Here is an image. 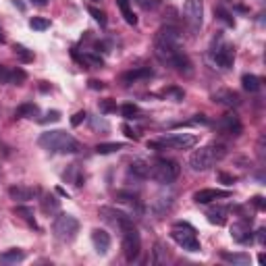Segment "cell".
Wrapping results in <instances>:
<instances>
[{
	"label": "cell",
	"mask_w": 266,
	"mask_h": 266,
	"mask_svg": "<svg viewBox=\"0 0 266 266\" xmlns=\"http://www.w3.org/2000/svg\"><path fill=\"white\" fill-rule=\"evenodd\" d=\"M154 54L162 64L173 66L175 71L183 75H189L193 71L191 60L183 52V36L173 25H164L158 29L156 38H154Z\"/></svg>",
	"instance_id": "cell-1"
},
{
	"label": "cell",
	"mask_w": 266,
	"mask_h": 266,
	"mask_svg": "<svg viewBox=\"0 0 266 266\" xmlns=\"http://www.w3.org/2000/svg\"><path fill=\"white\" fill-rule=\"evenodd\" d=\"M38 144L48 150L52 154H75L81 150V144L71 136V133H66L62 129H54V131H46L42 133Z\"/></svg>",
	"instance_id": "cell-2"
},
{
	"label": "cell",
	"mask_w": 266,
	"mask_h": 266,
	"mask_svg": "<svg viewBox=\"0 0 266 266\" xmlns=\"http://www.w3.org/2000/svg\"><path fill=\"white\" fill-rule=\"evenodd\" d=\"M225 156H227V148L223 144L214 142V144H208V146H202L200 150H195L189 156V167L195 173H202V171L212 169L218 160H223Z\"/></svg>",
	"instance_id": "cell-3"
},
{
	"label": "cell",
	"mask_w": 266,
	"mask_h": 266,
	"mask_svg": "<svg viewBox=\"0 0 266 266\" xmlns=\"http://www.w3.org/2000/svg\"><path fill=\"white\" fill-rule=\"evenodd\" d=\"M179 173H181V167L175 160L160 158V156L148 160V179L156 181L160 185H171L179 177Z\"/></svg>",
	"instance_id": "cell-4"
},
{
	"label": "cell",
	"mask_w": 266,
	"mask_h": 266,
	"mask_svg": "<svg viewBox=\"0 0 266 266\" xmlns=\"http://www.w3.org/2000/svg\"><path fill=\"white\" fill-rule=\"evenodd\" d=\"M197 144V136L193 133H171L160 140L148 142V148L152 150H189Z\"/></svg>",
	"instance_id": "cell-5"
},
{
	"label": "cell",
	"mask_w": 266,
	"mask_h": 266,
	"mask_svg": "<svg viewBox=\"0 0 266 266\" xmlns=\"http://www.w3.org/2000/svg\"><path fill=\"white\" fill-rule=\"evenodd\" d=\"M171 237L179 248L187 250V252H200L202 246H200V239L195 229L189 223H175L171 227Z\"/></svg>",
	"instance_id": "cell-6"
},
{
	"label": "cell",
	"mask_w": 266,
	"mask_h": 266,
	"mask_svg": "<svg viewBox=\"0 0 266 266\" xmlns=\"http://www.w3.org/2000/svg\"><path fill=\"white\" fill-rule=\"evenodd\" d=\"M210 60L218 66V69H231L233 60H235V48L233 44H229L223 38H216L210 46Z\"/></svg>",
	"instance_id": "cell-7"
},
{
	"label": "cell",
	"mask_w": 266,
	"mask_h": 266,
	"mask_svg": "<svg viewBox=\"0 0 266 266\" xmlns=\"http://www.w3.org/2000/svg\"><path fill=\"white\" fill-rule=\"evenodd\" d=\"M52 231H54L58 241L71 243L79 233V220L73 214H58L54 225H52Z\"/></svg>",
	"instance_id": "cell-8"
},
{
	"label": "cell",
	"mask_w": 266,
	"mask_h": 266,
	"mask_svg": "<svg viewBox=\"0 0 266 266\" xmlns=\"http://www.w3.org/2000/svg\"><path fill=\"white\" fill-rule=\"evenodd\" d=\"M121 233H123V254L129 262L138 260L140 256V250H142V239H140V233L133 225V220H129L127 225L121 227Z\"/></svg>",
	"instance_id": "cell-9"
},
{
	"label": "cell",
	"mask_w": 266,
	"mask_h": 266,
	"mask_svg": "<svg viewBox=\"0 0 266 266\" xmlns=\"http://www.w3.org/2000/svg\"><path fill=\"white\" fill-rule=\"evenodd\" d=\"M204 21V3L202 0H185V23L191 34H197L202 29Z\"/></svg>",
	"instance_id": "cell-10"
},
{
	"label": "cell",
	"mask_w": 266,
	"mask_h": 266,
	"mask_svg": "<svg viewBox=\"0 0 266 266\" xmlns=\"http://www.w3.org/2000/svg\"><path fill=\"white\" fill-rule=\"evenodd\" d=\"M216 129L220 133H227V136H239V133L243 131V125H241V121H239V117L235 113H227L216 123Z\"/></svg>",
	"instance_id": "cell-11"
},
{
	"label": "cell",
	"mask_w": 266,
	"mask_h": 266,
	"mask_svg": "<svg viewBox=\"0 0 266 266\" xmlns=\"http://www.w3.org/2000/svg\"><path fill=\"white\" fill-rule=\"evenodd\" d=\"M100 216L106 220V223H110L113 227H117V229H121L123 225H127L129 220H133L127 212H123V210H117V208H100Z\"/></svg>",
	"instance_id": "cell-12"
},
{
	"label": "cell",
	"mask_w": 266,
	"mask_h": 266,
	"mask_svg": "<svg viewBox=\"0 0 266 266\" xmlns=\"http://www.w3.org/2000/svg\"><path fill=\"white\" fill-rule=\"evenodd\" d=\"M231 197V191L227 189H200L193 193V202L195 204H210L214 200H225Z\"/></svg>",
	"instance_id": "cell-13"
},
{
	"label": "cell",
	"mask_w": 266,
	"mask_h": 266,
	"mask_svg": "<svg viewBox=\"0 0 266 266\" xmlns=\"http://www.w3.org/2000/svg\"><path fill=\"white\" fill-rule=\"evenodd\" d=\"M231 237L237 241V243H250L252 241V229H250V220L248 218H241L237 223H233L231 227Z\"/></svg>",
	"instance_id": "cell-14"
},
{
	"label": "cell",
	"mask_w": 266,
	"mask_h": 266,
	"mask_svg": "<svg viewBox=\"0 0 266 266\" xmlns=\"http://www.w3.org/2000/svg\"><path fill=\"white\" fill-rule=\"evenodd\" d=\"M9 195L15 202H29V200H36L40 195L38 187H29V185H13L9 189Z\"/></svg>",
	"instance_id": "cell-15"
},
{
	"label": "cell",
	"mask_w": 266,
	"mask_h": 266,
	"mask_svg": "<svg viewBox=\"0 0 266 266\" xmlns=\"http://www.w3.org/2000/svg\"><path fill=\"white\" fill-rule=\"evenodd\" d=\"M212 100H214L216 104H223V106H229V108L241 104V98H239L233 90H216V92L212 94Z\"/></svg>",
	"instance_id": "cell-16"
},
{
	"label": "cell",
	"mask_w": 266,
	"mask_h": 266,
	"mask_svg": "<svg viewBox=\"0 0 266 266\" xmlns=\"http://www.w3.org/2000/svg\"><path fill=\"white\" fill-rule=\"evenodd\" d=\"M154 75V71L150 69V66H140V69H133V71H127L123 73L121 81L125 85H131V83H136V81H142V79H150Z\"/></svg>",
	"instance_id": "cell-17"
},
{
	"label": "cell",
	"mask_w": 266,
	"mask_h": 266,
	"mask_svg": "<svg viewBox=\"0 0 266 266\" xmlns=\"http://www.w3.org/2000/svg\"><path fill=\"white\" fill-rule=\"evenodd\" d=\"M92 243H94V248L98 254H106L110 250V235L104 231V229H94L92 231Z\"/></svg>",
	"instance_id": "cell-18"
},
{
	"label": "cell",
	"mask_w": 266,
	"mask_h": 266,
	"mask_svg": "<svg viewBox=\"0 0 266 266\" xmlns=\"http://www.w3.org/2000/svg\"><path fill=\"white\" fill-rule=\"evenodd\" d=\"M73 56H75L77 62H81L85 66H92V69H102L104 66V60L94 52H77V50H73Z\"/></svg>",
	"instance_id": "cell-19"
},
{
	"label": "cell",
	"mask_w": 266,
	"mask_h": 266,
	"mask_svg": "<svg viewBox=\"0 0 266 266\" xmlns=\"http://www.w3.org/2000/svg\"><path fill=\"white\" fill-rule=\"evenodd\" d=\"M227 214H229V210L225 206H216L206 212V218H208V223H212L216 227H223L227 223Z\"/></svg>",
	"instance_id": "cell-20"
},
{
	"label": "cell",
	"mask_w": 266,
	"mask_h": 266,
	"mask_svg": "<svg viewBox=\"0 0 266 266\" xmlns=\"http://www.w3.org/2000/svg\"><path fill=\"white\" fill-rule=\"evenodd\" d=\"M220 258L229 264H237V266H248L252 262L250 254H243V252H220Z\"/></svg>",
	"instance_id": "cell-21"
},
{
	"label": "cell",
	"mask_w": 266,
	"mask_h": 266,
	"mask_svg": "<svg viewBox=\"0 0 266 266\" xmlns=\"http://www.w3.org/2000/svg\"><path fill=\"white\" fill-rule=\"evenodd\" d=\"M117 200H119V202L129 204L131 208H136L138 212H144V206H142V202H140V195H138V193H131V191H119V193H117Z\"/></svg>",
	"instance_id": "cell-22"
},
{
	"label": "cell",
	"mask_w": 266,
	"mask_h": 266,
	"mask_svg": "<svg viewBox=\"0 0 266 266\" xmlns=\"http://www.w3.org/2000/svg\"><path fill=\"white\" fill-rule=\"evenodd\" d=\"M241 85H243V90H246V92L256 94V92H260V87H262V79L252 75V73H246L241 77Z\"/></svg>",
	"instance_id": "cell-23"
},
{
	"label": "cell",
	"mask_w": 266,
	"mask_h": 266,
	"mask_svg": "<svg viewBox=\"0 0 266 266\" xmlns=\"http://www.w3.org/2000/svg\"><path fill=\"white\" fill-rule=\"evenodd\" d=\"M64 181L73 183L75 187H81V185H83L85 177H83V173L79 171V164H71V167H69V171L64 173Z\"/></svg>",
	"instance_id": "cell-24"
},
{
	"label": "cell",
	"mask_w": 266,
	"mask_h": 266,
	"mask_svg": "<svg viewBox=\"0 0 266 266\" xmlns=\"http://www.w3.org/2000/svg\"><path fill=\"white\" fill-rule=\"evenodd\" d=\"M25 258V252L23 250H19V248H13V250H7L0 254V262L3 264H17Z\"/></svg>",
	"instance_id": "cell-25"
},
{
	"label": "cell",
	"mask_w": 266,
	"mask_h": 266,
	"mask_svg": "<svg viewBox=\"0 0 266 266\" xmlns=\"http://www.w3.org/2000/svg\"><path fill=\"white\" fill-rule=\"evenodd\" d=\"M117 5H119L121 15H123V19L127 21V23L129 25H138V17L133 15V11H131V0H117Z\"/></svg>",
	"instance_id": "cell-26"
},
{
	"label": "cell",
	"mask_w": 266,
	"mask_h": 266,
	"mask_svg": "<svg viewBox=\"0 0 266 266\" xmlns=\"http://www.w3.org/2000/svg\"><path fill=\"white\" fill-rule=\"evenodd\" d=\"M58 208H60V202L54 197V195H42V210L46 212V214H54V212H58Z\"/></svg>",
	"instance_id": "cell-27"
},
{
	"label": "cell",
	"mask_w": 266,
	"mask_h": 266,
	"mask_svg": "<svg viewBox=\"0 0 266 266\" xmlns=\"http://www.w3.org/2000/svg\"><path fill=\"white\" fill-rule=\"evenodd\" d=\"M171 204H173V195H158L156 200H154L152 208H154L156 214H164V210H169Z\"/></svg>",
	"instance_id": "cell-28"
},
{
	"label": "cell",
	"mask_w": 266,
	"mask_h": 266,
	"mask_svg": "<svg viewBox=\"0 0 266 266\" xmlns=\"http://www.w3.org/2000/svg\"><path fill=\"white\" fill-rule=\"evenodd\" d=\"M40 115V108L36 106V104H23V106H19L17 108V113H15V117L17 119H21V117H29V119H34V117H38Z\"/></svg>",
	"instance_id": "cell-29"
},
{
	"label": "cell",
	"mask_w": 266,
	"mask_h": 266,
	"mask_svg": "<svg viewBox=\"0 0 266 266\" xmlns=\"http://www.w3.org/2000/svg\"><path fill=\"white\" fill-rule=\"evenodd\" d=\"M136 177H140V179H148V160H133L131 162V169H129Z\"/></svg>",
	"instance_id": "cell-30"
},
{
	"label": "cell",
	"mask_w": 266,
	"mask_h": 266,
	"mask_svg": "<svg viewBox=\"0 0 266 266\" xmlns=\"http://www.w3.org/2000/svg\"><path fill=\"white\" fill-rule=\"evenodd\" d=\"M119 150H125V144H121V142H110V144H98V146H96V152H98V154H113V152H119Z\"/></svg>",
	"instance_id": "cell-31"
},
{
	"label": "cell",
	"mask_w": 266,
	"mask_h": 266,
	"mask_svg": "<svg viewBox=\"0 0 266 266\" xmlns=\"http://www.w3.org/2000/svg\"><path fill=\"white\" fill-rule=\"evenodd\" d=\"M25 79H27V73H25L23 69H19V66L11 69V79H9L11 85H23Z\"/></svg>",
	"instance_id": "cell-32"
},
{
	"label": "cell",
	"mask_w": 266,
	"mask_h": 266,
	"mask_svg": "<svg viewBox=\"0 0 266 266\" xmlns=\"http://www.w3.org/2000/svg\"><path fill=\"white\" fill-rule=\"evenodd\" d=\"M29 27L36 31H46L50 27V21L44 17H34V19H29Z\"/></svg>",
	"instance_id": "cell-33"
},
{
	"label": "cell",
	"mask_w": 266,
	"mask_h": 266,
	"mask_svg": "<svg viewBox=\"0 0 266 266\" xmlns=\"http://www.w3.org/2000/svg\"><path fill=\"white\" fill-rule=\"evenodd\" d=\"M121 113H123V117L125 119H140V108L136 106V104H123L121 106Z\"/></svg>",
	"instance_id": "cell-34"
},
{
	"label": "cell",
	"mask_w": 266,
	"mask_h": 266,
	"mask_svg": "<svg viewBox=\"0 0 266 266\" xmlns=\"http://www.w3.org/2000/svg\"><path fill=\"white\" fill-rule=\"evenodd\" d=\"M15 214H17V216H21V218H25V220H27V223H29L31 227H36V229H38V225H36V218H34V212H31L29 208L17 206V208H15Z\"/></svg>",
	"instance_id": "cell-35"
},
{
	"label": "cell",
	"mask_w": 266,
	"mask_h": 266,
	"mask_svg": "<svg viewBox=\"0 0 266 266\" xmlns=\"http://www.w3.org/2000/svg\"><path fill=\"white\" fill-rule=\"evenodd\" d=\"M152 262L154 264H162V262H167V250H164V246L158 241L156 246H154V258H152Z\"/></svg>",
	"instance_id": "cell-36"
},
{
	"label": "cell",
	"mask_w": 266,
	"mask_h": 266,
	"mask_svg": "<svg viewBox=\"0 0 266 266\" xmlns=\"http://www.w3.org/2000/svg\"><path fill=\"white\" fill-rule=\"evenodd\" d=\"M15 54L19 56V60H23V62H31L34 60V52H29L25 46H21V44H15Z\"/></svg>",
	"instance_id": "cell-37"
},
{
	"label": "cell",
	"mask_w": 266,
	"mask_h": 266,
	"mask_svg": "<svg viewBox=\"0 0 266 266\" xmlns=\"http://www.w3.org/2000/svg\"><path fill=\"white\" fill-rule=\"evenodd\" d=\"M214 13H216V17H218L220 21H223L225 25H229V27H233V25H235V21H233L231 13H229V11H225L223 7H216V11H214Z\"/></svg>",
	"instance_id": "cell-38"
},
{
	"label": "cell",
	"mask_w": 266,
	"mask_h": 266,
	"mask_svg": "<svg viewBox=\"0 0 266 266\" xmlns=\"http://www.w3.org/2000/svg\"><path fill=\"white\" fill-rule=\"evenodd\" d=\"M87 13H90V15H92V17L98 21V23H100L102 27L106 25V15H104V11H98L96 7H87Z\"/></svg>",
	"instance_id": "cell-39"
},
{
	"label": "cell",
	"mask_w": 266,
	"mask_h": 266,
	"mask_svg": "<svg viewBox=\"0 0 266 266\" xmlns=\"http://www.w3.org/2000/svg\"><path fill=\"white\" fill-rule=\"evenodd\" d=\"M100 113H102V115L117 113V102H113V100H102V102H100Z\"/></svg>",
	"instance_id": "cell-40"
},
{
	"label": "cell",
	"mask_w": 266,
	"mask_h": 266,
	"mask_svg": "<svg viewBox=\"0 0 266 266\" xmlns=\"http://www.w3.org/2000/svg\"><path fill=\"white\" fill-rule=\"evenodd\" d=\"M38 121L40 123H56V121H60V113L58 110H50V113H46V117H42Z\"/></svg>",
	"instance_id": "cell-41"
},
{
	"label": "cell",
	"mask_w": 266,
	"mask_h": 266,
	"mask_svg": "<svg viewBox=\"0 0 266 266\" xmlns=\"http://www.w3.org/2000/svg\"><path fill=\"white\" fill-rule=\"evenodd\" d=\"M85 119H87V113H85V110H79V113H75V115H73V119H71V125H73V127H79V125H81Z\"/></svg>",
	"instance_id": "cell-42"
},
{
	"label": "cell",
	"mask_w": 266,
	"mask_h": 266,
	"mask_svg": "<svg viewBox=\"0 0 266 266\" xmlns=\"http://www.w3.org/2000/svg\"><path fill=\"white\" fill-rule=\"evenodd\" d=\"M11 79V69L7 64H0V83H9Z\"/></svg>",
	"instance_id": "cell-43"
},
{
	"label": "cell",
	"mask_w": 266,
	"mask_h": 266,
	"mask_svg": "<svg viewBox=\"0 0 266 266\" xmlns=\"http://www.w3.org/2000/svg\"><path fill=\"white\" fill-rule=\"evenodd\" d=\"M164 96L175 98V102H181V100H183V92H181V90H177V87H171V90H167Z\"/></svg>",
	"instance_id": "cell-44"
},
{
	"label": "cell",
	"mask_w": 266,
	"mask_h": 266,
	"mask_svg": "<svg viewBox=\"0 0 266 266\" xmlns=\"http://www.w3.org/2000/svg\"><path fill=\"white\" fill-rule=\"evenodd\" d=\"M123 131H125V136L129 138V140H138L140 136H138V131H133L129 125H123Z\"/></svg>",
	"instance_id": "cell-45"
},
{
	"label": "cell",
	"mask_w": 266,
	"mask_h": 266,
	"mask_svg": "<svg viewBox=\"0 0 266 266\" xmlns=\"http://www.w3.org/2000/svg\"><path fill=\"white\" fill-rule=\"evenodd\" d=\"M218 177H220V181H223L225 185H233V183H235V177H231V175H225V173H220Z\"/></svg>",
	"instance_id": "cell-46"
},
{
	"label": "cell",
	"mask_w": 266,
	"mask_h": 266,
	"mask_svg": "<svg viewBox=\"0 0 266 266\" xmlns=\"http://www.w3.org/2000/svg\"><path fill=\"white\" fill-rule=\"evenodd\" d=\"M90 87H92V90H104V83H102V81L92 79V81H90Z\"/></svg>",
	"instance_id": "cell-47"
},
{
	"label": "cell",
	"mask_w": 266,
	"mask_h": 266,
	"mask_svg": "<svg viewBox=\"0 0 266 266\" xmlns=\"http://www.w3.org/2000/svg\"><path fill=\"white\" fill-rule=\"evenodd\" d=\"M264 241H266V229H260L258 231V243H260V246H264Z\"/></svg>",
	"instance_id": "cell-48"
},
{
	"label": "cell",
	"mask_w": 266,
	"mask_h": 266,
	"mask_svg": "<svg viewBox=\"0 0 266 266\" xmlns=\"http://www.w3.org/2000/svg\"><path fill=\"white\" fill-rule=\"evenodd\" d=\"M254 204H256L258 208H264V197H262V195H256V197H254Z\"/></svg>",
	"instance_id": "cell-49"
},
{
	"label": "cell",
	"mask_w": 266,
	"mask_h": 266,
	"mask_svg": "<svg viewBox=\"0 0 266 266\" xmlns=\"http://www.w3.org/2000/svg\"><path fill=\"white\" fill-rule=\"evenodd\" d=\"M34 5H38V7H44V5H48V0H31Z\"/></svg>",
	"instance_id": "cell-50"
},
{
	"label": "cell",
	"mask_w": 266,
	"mask_h": 266,
	"mask_svg": "<svg viewBox=\"0 0 266 266\" xmlns=\"http://www.w3.org/2000/svg\"><path fill=\"white\" fill-rule=\"evenodd\" d=\"M13 3H15V7H19L21 11H25V5H21V3H19V0H13Z\"/></svg>",
	"instance_id": "cell-51"
},
{
	"label": "cell",
	"mask_w": 266,
	"mask_h": 266,
	"mask_svg": "<svg viewBox=\"0 0 266 266\" xmlns=\"http://www.w3.org/2000/svg\"><path fill=\"white\" fill-rule=\"evenodd\" d=\"M0 44H5V36H3V31H0Z\"/></svg>",
	"instance_id": "cell-52"
}]
</instances>
